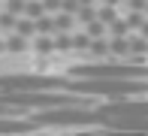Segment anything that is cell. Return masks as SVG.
<instances>
[{
  "instance_id": "cell-1",
  "label": "cell",
  "mask_w": 148,
  "mask_h": 136,
  "mask_svg": "<svg viewBox=\"0 0 148 136\" xmlns=\"http://www.w3.org/2000/svg\"><path fill=\"white\" fill-rule=\"evenodd\" d=\"M70 91L76 94H88V97H139L148 94V82L145 79H73Z\"/></svg>"
},
{
  "instance_id": "cell-2",
  "label": "cell",
  "mask_w": 148,
  "mask_h": 136,
  "mask_svg": "<svg viewBox=\"0 0 148 136\" xmlns=\"http://www.w3.org/2000/svg\"><path fill=\"white\" fill-rule=\"evenodd\" d=\"M39 127H73V124H106V115L97 106H55V109H39L33 115Z\"/></svg>"
},
{
  "instance_id": "cell-3",
  "label": "cell",
  "mask_w": 148,
  "mask_h": 136,
  "mask_svg": "<svg viewBox=\"0 0 148 136\" xmlns=\"http://www.w3.org/2000/svg\"><path fill=\"white\" fill-rule=\"evenodd\" d=\"M73 79H145L148 67L145 64H85V67H73L70 70Z\"/></svg>"
},
{
  "instance_id": "cell-4",
  "label": "cell",
  "mask_w": 148,
  "mask_h": 136,
  "mask_svg": "<svg viewBox=\"0 0 148 136\" xmlns=\"http://www.w3.org/2000/svg\"><path fill=\"white\" fill-rule=\"evenodd\" d=\"M66 88V79L55 76H0V91H55Z\"/></svg>"
},
{
  "instance_id": "cell-5",
  "label": "cell",
  "mask_w": 148,
  "mask_h": 136,
  "mask_svg": "<svg viewBox=\"0 0 148 136\" xmlns=\"http://www.w3.org/2000/svg\"><path fill=\"white\" fill-rule=\"evenodd\" d=\"M103 127L109 133H148V115H136V118H115V115H106Z\"/></svg>"
},
{
  "instance_id": "cell-6",
  "label": "cell",
  "mask_w": 148,
  "mask_h": 136,
  "mask_svg": "<svg viewBox=\"0 0 148 136\" xmlns=\"http://www.w3.org/2000/svg\"><path fill=\"white\" fill-rule=\"evenodd\" d=\"M36 127L39 124L33 118L21 121V118H6V115H0V133H33Z\"/></svg>"
},
{
  "instance_id": "cell-7",
  "label": "cell",
  "mask_w": 148,
  "mask_h": 136,
  "mask_svg": "<svg viewBox=\"0 0 148 136\" xmlns=\"http://www.w3.org/2000/svg\"><path fill=\"white\" fill-rule=\"evenodd\" d=\"M148 54V39L139 33V36H130V54H127V60H133V64H139Z\"/></svg>"
},
{
  "instance_id": "cell-8",
  "label": "cell",
  "mask_w": 148,
  "mask_h": 136,
  "mask_svg": "<svg viewBox=\"0 0 148 136\" xmlns=\"http://www.w3.org/2000/svg\"><path fill=\"white\" fill-rule=\"evenodd\" d=\"M109 54L127 58V54H130V36H112L109 39Z\"/></svg>"
},
{
  "instance_id": "cell-9",
  "label": "cell",
  "mask_w": 148,
  "mask_h": 136,
  "mask_svg": "<svg viewBox=\"0 0 148 136\" xmlns=\"http://www.w3.org/2000/svg\"><path fill=\"white\" fill-rule=\"evenodd\" d=\"M6 52H12V54L27 52V36H24V33H18V30H12V36L6 39Z\"/></svg>"
},
{
  "instance_id": "cell-10",
  "label": "cell",
  "mask_w": 148,
  "mask_h": 136,
  "mask_svg": "<svg viewBox=\"0 0 148 136\" xmlns=\"http://www.w3.org/2000/svg\"><path fill=\"white\" fill-rule=\"evenodd\" d=\"M33 49H36L39 54H51V52H58V45H55V39H51V33H39Z\"/></svg>"
},
{
  "instance_id": "cell-11",
  "label": "cell",
  "mask_w": 148,
  "mask_h": 136,
  "mask_svg": "<svg viewBox=\"0 0 148 136\" xmlns=\"http://www.w3.org/2000/svg\"><path fill=\"white\" fill-rule=\"evenodd\" d=\"M55 45H58V52H70V49H76V43H73V33H70V30H58V33H55Z\"/></svg>"
},
{
  "instance_id": "cell-12",
  "label": "cell",
  "mask_w": 148,
  "mask_h": 136,
  "mask_svg": "<svg viewBox=\"0 0 148 136\" xmlns=\"http://www.w3.org/2000/svg\"><path fill=\"white\" fill-rule=\"evenodd\" d=\"M88 54H94V58H106V54H109V43H106L103 36H94V39H91Z\"/></svg>"
},
{
  "instance_id": "cell-13",
  "label": "cell",
  "mask_w": 148,
  "mask_h": 136,
  "mask_svg": "<svg viewBox=\"0 0 148 136\" xmlns=\"http://www.w3.org/2000/svg\"><path fill=\"white\" fill-rule=\"evenodd\" d=\"M18 18L21 15H15V12H9V9H0V27H3V30H15Z\"/></svg>"
},
{
  "instance_id": "cell-14",
  "label": "cell",
  "mask_w": 148,
  "mask_h": 136,
  "mask_svg": "<svg viewBox=\"0 0 148 136\" xmlns=\"http://www.w3.org/2000/svg\"><path fill=\"white\" fill-rule=\"evenodd\" d=\"M76 21H79V18L73 15V12H64V9H60V15L55 18V24H58V30H73V27H76Z\"/></svg>"
},
{
  "instance_id": "cell-15",
  "label": "cell",
  "mask_w": 148,
  "mask_h": 136,
  "mask_svg": "<svg viewBox=\"0 0 148 136\" xmlns=\"http://www.w3.org/2000/svg\"><path fill=\"white\" fill-rule=\"evenodd\" d=\"M76 18H79V24H91L94 18H97V9H94V3H82V9L76 12Z\"/></svg>"
},
{
  "instance_id": "cell-16",
  "label": "cell",
  "mask_w": 148,
  "mask_h": 136,
  "mask_svg": "<svg viewBox=\"0 0 148 136\" xmlns=\"http://www.w3.org/2000/svg\"><path fill=\"white\" fill-rule=\"evenodd\" d=\"M109 30H112V36H130L133 27L127 24V18H115V21L109 24Z\"/></svg>"
},
{
  "instance_id": "cell-17",
  "label": "cell",
  "mask_w": 148,
  "mask_h": 136,
  "mask_svg": "<svg viewBox=\"0 0 148 136\" xmlns=\"http://www.w3.org/2000/svg\"><path fill=\"white\" fill-rule=\"evenodd\" d=\"M91 33L88 30H82V33H73V43H76V52H88L91 49Z\"/></svg>"
},
{
  "instance_id": "cell-18",
  "label": "cell",
  "mask_w": 148,
  "mask_h": 136,
  "mask_svg": "<svg viewBox=\"0 0 148 136\" xmlns=\"http://www.w3.org/2000/svg\"><path fill=\"white\" fill-rule=\"evenodd\" d=\"M36 30H39V33H58V24H55V18L39 15V18H36Z\"/></svg>"
},
{
  "instance_id": "cell-19",
  "label": "cell",
  "mask_w": 148,
  "mask_h": 136,
  "mask_svg": "<svg viewBox=\"0 0 148 136\" xmlns=\"http://www.w3.org/2000/svg\"><path fill=\"white\" fill-rule=\"evenodd\" d=\"M24 15H30V18L45 15V3H42V0H27V9H24Z\"/></svg>"
},
{
  "instance_id": "cell-20",
  "label": "cell",
  "mask_w": 148,
  "mask_h": 136,
  "mask_svg": "<svg viewBox=\"0 0 148 136\" xmlns=\"http://www.w3.org/2000/svg\"><path fill=\"white\" fill-rule=\"evenodd\" d=\"M145 18H148V15H145L142 9H130V15H127V24H130L133 30H139V27L145 24Z\"/></svg>"
},
{
  "instance_id": "cell-21",
  "label": "cell",
  "mask_w": 148,
  "mask_h": 136,
  "mask_svg": "<svg viewBox=\"0 0 148 136\" xmlns=\"http://www.w3.org/2000/svg\"><path fill=\"white\" fill-rule=\"evenodd\" d=\"M106 27H109L106 21H100V18H94L91 24H85V30H88L91 36H103V33H106Z\"/></svg>"
},
{
  "instance_id": "cell-22",
  "label": "cell",
  "mask_w": 148,
  "mask_h": 136,
  "mask_svg": "<svg viewBox=\"0 0 148 136\" xmlns=\"http://www.w3.org/2000/svg\"><path fill=\"white\" fill-rule=\"evenodd\" d=\"M3 9L15 12V15H24V9H27V0H6V3H3Z\"/></svg>"
},
{
  "instance_id": "cell-23",
  "label": "cell",
  "mask_w": 148,
  "mask_h": 136,
  "mask_svg": "<svg viewBox=\"0 0 148 136\" xmlns=\"http://www.w3.org/2000/svg\"><path fill=\"white\" fill-rule=\"evenodd\" d=\"M97 18H100V21H106V24H112V21L118 18V15H115V6H112V3H106L103 9L97 12Z\"/></svg>"
},
{
  "instance_id": "cell-24",
  "label": "cell",
  "mask_w": 148,
  "mask_h": 136,
  "mask_svg": "<svg viewBox=\"0 0 148 136\" xmlns=\"http://www.w3.org/2000/svg\"><path fill=\"white\" fill-rule=\"evenodd\" d=\"M79 9H82V0H64V12H73V15H76Z\"/></svg>"
},
{
  "instance_id": "cell-25",
  "label": "cell",
  "mask_w": 148,
  "mask_h": 136,
  "mask_svg": "<svg viewBox=\"0 0 148 136\" xmlns=\"http://www.w3.org/2000/svg\"><path fill=\"white\" fill-rule=\"evenodd\" d=\"M45 3V12H60L64 9V0H42Z\"/></svg>"
},
{
  "instance_id": "cell-26",
  "label": "cell",
  "mask_w": 148,
  "mask_h": 136,
  "mask_svg": "<svg viewBox=\"0 0 148 136\" xmlns=\"http://www.w3.org/2000/svg\"><path fill=\"white\" fill-rule=\"evenodd\" d=\"M127 6H130V9H142V12H145L148 0H127Z\"/></svg>"
},
{
  "instance_id": "cell-27",
  "label": "cell",
  "mask_w": 148,
  "mask_h": 136,
  "mask_svg": "<svg viewBox=\"0 0 148 136\" xmlns=\"http://www.w3.org/2000/svg\"><path fill=\"white\" fill-rule=\"evenodd\" d=\"M139 33H142V36L148 39V18H145V24H142V27H139Z\"/></svg>"
},
{
  "instance_id": "cell-28",
  "label": "cell",
  "mask_w": 148,
  "mask_h": 136,
  "mask_svg": "<svg viewBox=\"0 0 148 136\" xmlns=\"http://www.w3.org/2000/svg\"><path fill=\"white\" fill-rule=\"evenodd\" d=\"M103 3H112V6H118V3H121V0H103Z\"/></svg>"
},
{
  "instance_id": "cell-29",
  "label": "cell",
  "mask_w": 148,
  "mask_h": 136,
  "mask_svg": "<svg viewBox=\"0 0 148 136\" xmlns=\"http://www.w3.org/2000/svg\"><path fill=\"white\" fill-rule=\"evenodd\" d=\"M0 52H6V43H3V39H0Z\"/></svg>"
},
{
  "instance_id": "cell-30",
  "label": "cell",
  "mask_w": 148,
  "mask_h": 136,
  "mask_svg": "<svg viewBox=\"0 0 148 136\" xmlns=\"http://www.w3.org/2000/svg\"><path fill=\"white\" fill-rule=\"evenodd\" d=\"M82 3H94V0H82Z\"/></svg>"
},
{
  "instance_id": "cell-31",
  "label": "cell",
  "mask_w": 148,
  "mask_h": 136,
  "mask_svg": "<svg viewBox=\"0 0 148 136\" xmlns=\"http://www.w3.org/2000/svg\"><path fill=\"white\" fill-rule=\"evenodd\" d=\"M145 15H148V6H145Z\"/></svg>"
}]
</instances>
